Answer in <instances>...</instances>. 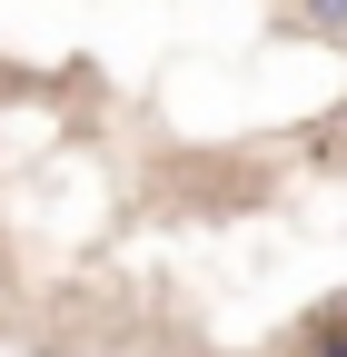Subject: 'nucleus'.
I'll use <instances>...</instances> for the list:
<instances>
[{
    "label": "nucleus",
    "instance_id": "obj_1",
    "mask_svg": "<svg viewBox=\"0 0 347 357\" xmlns=\"http://www.w3.org/2000/svg\"><path fill=\"white\" fill-rule=\"evenodd\" d=\"M298 20H308L318 40H347V0H298Z\"/></svg>",
    "mask_w": 347,
    "mask_h": 357
},
{
    "label": "nucleus",
    "instance_id": "obj_2",
    "mask_svg": "<svg viewBox=\"0 0 347 357\" xmlns=\"http://www.w3.org/2000/svg\"><path fill=\"white\" fill-rule=\"evenodd\" d=\"M308 357H347V318H318V337H308Z\"/></svg>",
    "mask_w": 347,
    "mask_h": 357
}]
</instances>
